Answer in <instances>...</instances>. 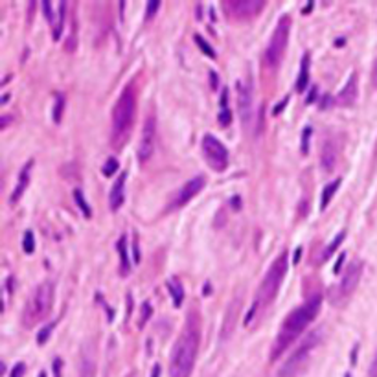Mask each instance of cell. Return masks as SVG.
<instances>
[{"label": "cell", "instance_id": "obj_1", "mask_svg": "<svg viewBox=\"0 0 377 377\" xmlns=\"http://www.w3.org/2000/svg\"><path fill=\"white\" fill-rule=\"evenodd\" d=\"M320 306H322V296L320 294H313L300 308L289 313L287 318L283 320L282 328H280V333L274 338L273 350H271V359L273 361H276L302 335L304 329L317 318V315L320 313Z\"/></svg>", "mask_w": 377, "mask_h": 377}, {"label": "cell", "instance_id": "obj_2", "mask_svg": "<svg viewBox=\"0 0 377 377\" xmlns=\"http://www.w3.org/2000/svg\"><path fill=\"white\" fill-rule=\"evenodd\" d=\"M201 329L197 317H190L169 357V377H190L197 359Z\"/></svg>", "mask_w": 377, "mask_h": 377}, {"label": "cell", "instance_id": "obj_3", "mask_svg": "<svg viewBox=\"0 0 377 377\" xmlns=\"http://www.w3.org/2000/svg\"><path fill=\"white\" fill-rule=\"evenodd\" d=\"M285 273H287V254L283 252L274 259V263L271 265L267 274H265L258 293H256V298H254L252 308H250L248 315L245 317V326H248L258 313H263L273 304V300L276 298V294L280 291V285H282L283 278H285Z\"/></svg>", "mask_w": 377, "mask_h": 377}, {"label": "cell", "instance_id": "obj_4", "mask_svg": "<svg viewBox=\"0 0 377 377\" xmlns=\"http://www.w3.org/2000/svg\"><path fill=\"white\" fill-rule=\"evenodd\" d=\"M134 110H136V94H134L133 85H127L124 92L120 94L112 109V145L122 147L129 138V133L133 129L134 122Z\"/></svg>", "mask_w": 377, "mask_h": 377}, {"label": "cell", "instance_id": "obj_5", "mask_svg": "<svg viewBox=\"0 0 377 377\" xmlns=\"http://www.w3.org/2000/svg\"><path fill=\"white\" fill-rule=\"evenodd\" d=\"M54 304V283L45 282L35 289L30 300L26 302L22 311V324L26 328H31L37 322H41L52 309Z\"/></svg>", "mask_w": 377, "mask_h": 377}, {"label": "cell", "instance_id": "obj_6", "mask_svg": "<svg viewBox=\"0 0 377 377\" xmlns=\"http://www.w3.org/2000/svg\"><path fill=\"white\" fill-rule=\"evenodd\" d=\"M320 335H322L320 329L313 331L311 335L296 348V352L283 362V366L280 368V372H278V377H296L298 373L302 372L304 366L308 364L309 357H311V353L315 352V348L320 344Z\"/></svg>", "mask_w": 377, "mask_h": 377}, {"label": "cell", "instance_id": "obj_7", "mask_svg": "<svg viewBox=\"0 0 377 377\" xmlns=\"http://www.w3.org/2000/svg\"><path fill=\"white\" fill-rule=\"evenodd\" d=\"M289 33H291V19L289 17H282L280 22L274 28V33L269 41V46L265 50V65L269 68H276V66L282 63L283 54H285V48H287L289 43Z\"/></svg>", "mask_w": 377, "mask_h": 377}, {"label": "cell", "instance_id": "obj_8", "mask_svg": "<svg viewBox=\"0 0 377 377\" xmlns=\"http://www.w3.org/2000/svg\"><path fill=\"white\" fill-rule=\"evenodd\" d=\"M361 274H362V263L361 261H352L350 265L346 267L344 271L343 278L338 282L337 287L331 289L329 293V302L335 304V306H341L352 296V293L357 289V283L361 280Z\"/></svg>", "mask_w": 377, "mask_h": 377}, {"label": "cell", "instance_id": "obj_9", "mask_svg": "<svg viewBox=\"0 0 377 377\" xmlns=\"http://www.w3.org/2000/svg\"><path fill=\"white\" fill-rule=\"evenodd\" d=\"M203 153L204 159L215 171H223L229 166V151L213 134H204L203 136Z\"/></svg>", "mask_w": 377, "mask_h": 377}, {"label": "cell", "instance_id": "obj_10", "mask_svg": "<svg viewBox=\"0 0 377 377\" xmlns=\"http://www.w3.org/2000/svg\"><path fill=\"white\" fill-rule=\"evenodd\" d=\"M223 4L227 15L238 20L252 19L265 8L263 0H227Z\"/></svg>", "mask_w": 377, "mask_h": 377}, {"label": "cell", "instance_id": "obj_11", "mask_svg": "<svg viewBox=\"0 0 377 377\" xmlns=\"http://www.w3.org/2000/svg\"><path fill=\"white\" fill-rule=\"evenodd\" d=\"M155 140H157V122H155V116H147L144 122L142 138H140V145H138V160L142 164L151 159L155 149Z\"/></svg>", "mask_w": 377, "mask_h": 377}, {"label": "cell", "instance_id": "obj_12", "mask_svg": "<svg viewBox=\"0 0 377 377\" xmlns=\"http://www.w3.org/2000/svg\"><path fill=\"white\" fill-rule=\"evenodd\" d=\"M203 188H204V177H201V175H199V177L190 179L188 182L184 184L182 188L177 192V195H175L173 201H171V204H169V210H175V208H180V206H184V204L188 203V201H192V199H194Z\"/></svg>", "mask_w": 377, "mask_h": 377}, {"label": "cell", "instance_id": "obj_13", "mask_svg": "<svg viewBox=\"0 0 377 377\" xmlns=\"http://www.w3.org/2000/svg\"><path fill=\"white\" fill-rule=\"evenodd\" d=\"M238 105L239 116L243 120V125L247 127L252 122V89H250V85H245L241 81L238 83Z\"/></svg>", "mask_w": 377, "mask_h": 377}, {"label": "cell", "instance_id": "obj_14", "mask_svg": "<svg viewBox=\"0 0 377 377\" xmlns=\"http://www.w3.org/2000/svg\"><path fill=\"white\" fill-rule=\"evenodd\" d=\"M355 99H357V74L353 72V74L350 76L348 83L344 85V89L338 92L337 103L344 105V107H350V105L355 103Z\"/></svg>", "mask_w": 377, "mask_h": 377}, {"label": "cell", "instance_id": "obj_15", "mask_svg": "<svg viewBox=\"0 0 377 377\" xmlns=\"http://www.w3.org/2000/svg\"><path fill=\"white\" fill-rule=\"evenodd\" d=\"M125 180H127V173H122L118 177V180L115 182L112 190H110V195H109V204H110V210H118L122 204H124V199H125Z\"/></svg>", "mask_w": 377, "mask_h": 377}, {"label": "cell", "instance_id": "obj_16", "mask_svg": "<svg viewBox=\"0 0 377 377\" xmlns=\"http://www.w3.org/2000/svg\"><path fill=\"white\" fill-rule=\"evenodd\" d=\"M337 157H338V151H337V147H335V142H333V140H328L322 147V155H320L322 169L333 171V168L337 164Z\"/></svg>", "mask_w": 377, "mask_h": 377}, {"label": "cell", "instance_id": "obj_17", "mask_svg": "<svg viewBox=\"0 0 377 377\" xmlns=\"http://www.w3.org/2000/svg\"><path fill=\"white\" fill-rule=\"evenodd\" d=\"M31 164L33 162H28V164H24V168H22V171H20L19 175V182H17V188L13 190V194H11V203H17L20 197H22V194L26 192V188H28V184H30V171H31Z\"/></svg>", "mask_w": 377, "mask_h": 377}, {"label": "cell", "instance_id": "obj_18", "mask_svg": "<svg viewBox=\"0 0 377 377\" xmlns=\"http://www.w3.org/2000/svg\"><path fill=\"white\" fill-rule=\"evenodd\" d=\"M116 248H118V254H120V274L122 276H127V274L131 273V261H129V252H127V238L125 236H122L118 241V245H116Z\"/></svg>", "mask_w": 377, "mask_h": 377}, {"label": "cell", "instance_id": "obj_19", "mask_svg": "<svg viewBox=\"0 0 377 377\" xmlns=\"http://www.w3.org/2000/svg\"><path fill=\"white\" fill-rule=\"evenodd\" d=\"M221 110H219V124L223 127H229L230 122H232V112H230L229 107V90L223 89V94H221Z\"/></svg>", "mask_w": 377, "mask_h": 377}, {"label": "cell", "instance_id": "obj_20", "mask_svg": "<svg viewBox=\"0 0 377 377\" xmlns=\"http://www.w3.org/2000/svg\"><path fill=\"white\" fill-rule=\"evenodd\" d=\"M309 85V55L306 54L302 57V66H300V76L296 81V92H304Z\"/></svg>", "mask_w": 377, "mask_h": 377}, {"label": "cell", "instance_id": "obj_21", "mask_svg": "<svg viewBox=\"0 0 377 377\" xmlns=\"http://www.w3.org/2000/svg\"><path fill=\"white\" fill-rule=\"evenodd\" d=\"M168 289H169V293H171V298H173V306L175 308H179L184 300L182 283H180L177 278H171V280H168Z\"/></svg>", "mask_w": 377, "mask_h": 377}, {"label": "cell", "instance_id": "obj_22", "mask_svg": "<svg viewBox=\"0 0 377 377\" xmlns=\"http://www.w3.org/2000/svg\"><path fill=\"white\" fill-rule=\"evenodd\" d=\"M341 188V179L333 180V182L326 184L322 190V197H320V210H326V206L329 204V201L333 199V195H335V192Z\"/></svg>", "mask_w": 377, "mask_h": 377}, {"label": "cell", "instance_id": "obj_23", "mask_svg": "<svg viewBox=\"0 0 377 377\" xmlns=\"http://www.w3.org/2000/svg\"><path fill=\"white\" fill-rule=\"evenodd\" d=\"M344 238H346V230H343V232L338 234V236H335V239H333V243L329 245V247L322 252V256H320V261H326V259H328L329 256H331V254L335 252V250H337L338 247H341V243L344 241Z\"/></svg>", "mask_w": 377, "mask_h": 377}, {"label": "cell", "instance_id": "obj_24", "mask_svg": "<svg viewBox=\"0 0 377 377\" xmlns=\"http://www.w3.org/2000/svg\"><path fill=\"white\" fill-rule=\"evenodd\" d=\"M74 201L78 203V206H80L81 213H83L85 217H90V215H92V212H90V206L85 203V197H83V194H81L80 190H74Z\"/></svg>", "mask_w": 377, "mask_h": 377}, {"label": "cell", "instance_id": "obj_25", "mask_svg": "<svg viewBox=\"0 0 377 377\" xmlns=\"http://www.w3.org/2000/svg\"><path fill=\"white\" fill-rule=\"evenodd\" d=\"M94 361L89 357H83V362H81V373L80 377H94Z\"/></svg>", "mask_w": 377, "mask_h": 377}, {"label": "cell", "instance_id": "obj_26", "mask_svg": "<svg viewBox=\"0 0 377 377\" xmlns=\"http://www.w3.org/2000/svg\"><path fill=\"white\" fill-rule=\"evenodd\" d=\"M63 107H65V98L63 94H55V107H54V122L59 124L63 116Z\"/></svg>", "mask_w": 377, "mask_h": 377}, {"label": "cell", "instance_id": "obj_27", "mask_svg": "<svg viewBox=\"0 0 377 377\" xmlns=\"http://www.w3.org/2000/svg\"><path fill=\"white\" fill-rule=\"evenodd\" d=\"M65 11H66V2H61V6H59V24H55L54 26V39L57 41L59 39V35H61V31H63V19H65Z\"/></svg>", "mask_w": 377, "mask_h": 377}, {"label": "cell", "instance_id": "obj_28", "mask_svg": "<svg viewBox=\"0 0 377 377\" xmlns=\"http://www.w3.org/2000/svg\"><path fill=\"white\" fill-rule=\"evenodd\" d=\"M22 248H24L26 254H33V250H35V239H33V232H31V230H28V232L24 234Z\"/></svg>", "mask_w": 377, "mask_h": 377}, {"label": "cell", "instance_id": "obj_29", "mask_svg": "<svg viewBox=\"0 0 377 377\" xmlns=\"http://www.w3.org/2000/svg\"><path fill=\"white\" fill-rule=\"evenodd\" d=\"M195 43L199 45V48H201V52H203V54H206L208 57H212V59L215 57V52L212 50V46H210L208 43H206V41L201 37V35H195Z\"/></svg>", "mask_w": 377, "mask_h": 377}, {"label": "cell", "instance_id": "obj_30", "mask_svg": "<svg viewBox=\"0 0 377 377\" xmlns=\"http://www.w3.org/2000/svg\"><path fill=\"white\" fill-rule=\"evenodd\" d=\"M54 328H55V322L48 324V326H45V328L41 329V331H39V335H37V343H39V344H45L46 341H48L50 333L54 331Z\"/></svg>", "mask_w": 377, "mask_h": 377}, {"label": "cell", "instance_id": "obj_31", "mask_svg": "<svg viewBox=\"0 0 377 377\" xmlns=\"http://www.w3.org/2000/svg\"><path fill=\"white\" fill-rule=\"evenodd\" d=\"M116 171H118V160L109 159V160H107V164L103 166V175H105V177H112Z\"/></svg>", "mask_w": 377, "mask_h": 377}, {"label": "cell", "instance_id": "obj_32", "mask_svg": "<svg viewBox=\"0 0 377 377\" xmlns=\"http://www.w3.org/2000/svg\"><path fill=\"white\" fill-rule=\"evenodd\" d=\"M160 8V2L159 0H151V2H147V10H145V19H153V15L159 11Z\"/></svg>", "mask_w": 377, "mask_h": 377}, {"label": "cell", "instance_id": "obj_33", "mask_svg": "<svg viewBox=\"0 0 377 377\" xmlns=\"http://www.w3.org/2000/svg\"><path fill=\"white\" fill-rule=\"evenodd\" d=\"M309 138H311V127H306L302 133V153L308 155L309 151Z\"/></svg>", "mask_w": 377, "mask_h": 377}, {"label": "cell", "instance_id": "obj_34", "mask_svg": "<svg viewBox=\"0 0 377 377\" xmlns=\"http://www.w3.org/2000/svg\"><path fill=\"white\" fill-rule=\"evenodd\" d=\"M43 11H45V17H46V20H48L50 24L54 26L55 22H54V13H52V2H43Z\"/></svg>", "mask_w": 377, "mask_h": 377}, {"label": "cell", "instance_id": "obj_35", "mask_svg": "<svg viewBox=\"0 0 377 377\" xmlns=\"http://www.w3.org/2000/svg\"><path fill=\"white\" fill-rule=\"evenodd\" d=\"M149 317H151V304L144 302L142 304V320H140V326H144L145 318H149Z\"/></svg>", "mask_w": 377, "mask_h": 377}, {"label": "cell", "instance_id": "obj_36", "mask_svg": "<svg viewBox=\"0 0 377 377\" xmlns=\"http://www.w3.org/2000/svg\"><path fill=\"white\" fill-rule=\"evenodd\" d=\"M24 370H26V366L22 364V362H19V364H15V368L11 370L10 377H22V375H24Z\"/></svg>", "mask_w": 377, "mask_h": 377}, {"label": "cell", "instance_id": "obj_37", "mask_svg": "<svg viewBox=\"0 0 377 377\" xmlns=\"http://www.w3.org/2000/svg\"><path fill=\"white\" fill-rule=\"evenodd\" d=\"M368 375L377 377V352H375V355H373V359H372V364H370V368H368Z\"/></svg>", "mask_w": 377, "mask_h": 377}, {"label": "cell", "instance_id": "obj_38", "mask_svg": "<svg viewBox=\"0 0 377 377\" xmlns=\"http://www.w3.org/2000/svg\"><path fill=\"white\" fill-rule=\"evenodd\" d=\"M61 366H63V361H61V359H55L54 361V377H61Z\"/></svg>", "mask_w": 377, "mask_h": 377}, {"label": "cell", "instance_id": "obj_39", "mask_svg": "<svg viewBox=\"0 0 377 377\" xmlns=\"http://www.w3.org/2000/svg\"><path fill=\"white\" fill-rule=\"evenodd\" d=\"M372 83L377 89V57H375V61H373V68H372Z\"/></svg>", "mask_w": 377, "mask_h": 377}, {"label": "cell", "instance_id": "obj_40", "mask_svg": "<svg viewBox=\"0 0 377 377\" xmlns=\"http://www.w3.org/2000/svg\"><path fill=\"white\" fill-rule=\"evenodd\" d=\"M344 258H346V254H341V258H338V261L335 263V271H333V273H335V274H338V271H341V267H343Z\"/></svg>", "mask_w": 377, "mask_h": 377}, {"label": "cell", "instance_id": "obj_41", "mask_svg": "<svg viewBox=\"0 0 377 377\" xmlns=\"http://www.w3.org/2000/svg\"><path fill=\"white\" fill-rule=\"evenodd\" d=\"M10 120H13V118H11V116H2V124H0V127L6 129V127L10 125Z\"/></svg>", "mask_w": 377, "mask_h": 377}, {"label": "cell", "instance_id": "obj_42", "mask_svg": "<svg viewBox=\"0 0 377 377\" xmlns=\"http://www.w3.org/2000/svg\"><path fill=\"white\" fill-rule=\"evenodd\" d=\"M287 101H289V99L285 98V99H283V101H282V103H278V105H276V109H274V115H278V112H282V110H283V105L287 103Z\"/></svg>", "mask_w": 377, "mask_h": 377}, {"label": "cell", "instance_id": "obj_43", "mask_svg": "<svg viewBox=\"0 0 377 377\" xmlns=\"http://www.w3.org/2000/svg\"><path fill=\"white\" fill-rule=\"evenodd\" d=\"M151 377H160V364H155L153 372H151Z\"/></svg>", "mask_w": 377, "mask_h": 377}, {"label": "cell", "instance_id": "obj_44", "mask_svg": "<svg viewBox=\"0 0 377 377\" xmlns=\"http://www.w3.org/2000/svg\"><path fill=\"white\" fill-rule=\"evenodd\" d=\"M300 254H302V247H298V248H296V252H294V258H293V261H294V263L300 261Z\"/></svg>", "mask_w": 377, "mask_h": 377}, {"label": "cell", "instance_id": "obj_45", "mask_svg": "<svg viewBox=\"0 0 377 377\" xmlns=\"http://www.w3.org/2000/svg\"><path fill=\"white\" fill-rule=\"evenodd\" d=\"M210 76H212V87L215 89V85H217V74H215V72H210Z\"/></svg>", "mask_w": 377, "mask_h": 377}, {"label": "cell", "instance_id": "obj_46", "mask_svg": "<svg viewBox=\"0 0 377 377\" xmlns=\"http://www.w3.org/2000/svg\"><path fill=\"white\" fill-rule=\"evenodd\" d=\"M39 377H46V373H45V372H41V373H39Z\"/></svg>", "mask_w": 377, "mask_h": 377}, {"label": "cell", "instance_id": "obj_47", "mask_svg": "<svg viewBox=\"0 0 377 377\" xmlns=\"http://www.w3.org/2000/svg\"><path fill=\"white\" fill-rule=\"evenodd\" d=\"M346 377H350V375H346Z\"/></svg>", "mask_w": 377, "mask_h": 377}]
</instances>
